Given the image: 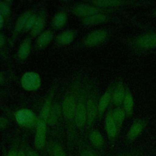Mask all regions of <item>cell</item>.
Listing matches in <instances>:
<instances>
[{
	"label": "cell",
	"instance_id": "obj_28",
	"mask_svg": "<svg viewBox=\"0 0 156 156\" xmlns=\"http://www.w3.org/2000/svg\"><path fill=\"white\" fill-rule=\"evenodd\" d=\"M115 156H144V152L141 148L135 147L122 151Z\"/></svg>",
	"mask_w": 156,
	"mask_h": 156
},
{
	"label": "cell",
	"instance_id": "obj_38",
	"mask_svg": "<svg viewBox=\"0 0 156 156\" xmlns=\"http://www.w3.org/2000/svg\"><path fill=\"white\" fill-rule=\"evenodd\" d=\"M17 156H26V154L23 151H19L17 154Z\"/></svg>",
	"mask_w": 156,
	"mask_h": 156
},
{
	"label": "cell",
	"instance_id": "obj_22",
	"mask_svg": "<svg viewBox=\"0 0 156 156\" xmlns=\"http://www.w3.org/2000/svg\"><path fill=\"white\" fill-rule=\"evenodd\" d=\"M88 137L91 144L97 149H101L104 146V138L102 133L97 129L88 131Z\"/></svg>",
	"mask_w": 156,
	"mask_h": 156
},
{
	"label": "cell",
	"instance_id": "obj_32",
	"mask_svg": "<svg viewBox=\"0 0 156 156\" xmlns=\"http://www.w3.org/2000/svg\"><path fill=\"white\" fill-rule=\"evenodd\" d=\"M9 124V120L7 118L0 116V130L7 127Z\"/></svg>",
	"mask_w": 156,
	"mask_h": 156
},
{
	"label": "cell",
	"instance_id": "obj_10",
	"mask_svg": "<svg viewBox=\"0 0 156 156\" xmlns=\"http://www.w3.org/2000/svg\"><path fill=\"white\" fill-rule=\"evenodd\" d=\"M108 36L107 30L101 29L90 32L84 38L83 44L87 47H93L104 42Z\"/></svg>",
	"mask_w": 156,
	"mask_h": 156
},
{
	"label": "cell",
	"instance_id": "obj_6",
	"mask_svg": "<svg viewBox=\"0 0 156 156\" xmlns=\"http://www.w3.org/2000/svg\"><path fill=\"white\" fill-rule=\"evenodd\" d=\"M16 122L21 126L26 128L36 127L38 117L34 112L29 109L22 108L18 110L15 115Z\"/></svg>",
	"mask_w": 156,
	"mask_h": 156
},
{
	"label": "cell",
	"instance_id": "obj_17",
	"mask_svg": "<svg viewBox=\"0 0 156 156\" xmlns=\"http://www.w3.org/2000/svg\"><path fill=\"white\" fill-rule=\"evenodd\" d=\"M58 100L54 99L48 118L46 121V124L49 126H55L57 124L59 119L62 115V106L59 104Z\"/></svg>",
	"mask_w": 156,
	"mask_h": 156
},
{
	"label": "cell",
	"instance_id": "obj_27",
	"mask_svg": "<svg viewBox=\"0 0 156 156\" xmlns=\"http://www.w3.org/2000/svg\"><path fill=\"white\" fill-rule=\"evenodd\" d=\"M10 1H1L0 0V15L4 20L9 19L12 13Z\"/></svg>",
	"mask_w": 156,
	"mask_h": 156
},
{
	"label": "cell",
	"instance_id": "obj_19",
	"mask_svg": "<svg viewBox=\"0 0 156 156\" xmlns=\"http://www.w3.org/2000/svg\"><path fill=\"white\" fill-rule=\"evenodd\" d=\"M32 38L29 35L20 44L17 51V57L19 60L24 61L29 57L32 48Z\"/></svg>",
	"mask_w": 156,
	"mask_h": 156
},
{
	"label": "cell",
	"instance_id": "obj_36",
	"mask_svg": "<svg viewBox=\"0 0 156 156\" xmlns=\"http://www.w3.org/2000/svg\"><path fill=\"white\" fill-rule=\"evenodd\" d=\"M17 154L18 152L15 150L12 149L9 152L7 156H17Z\"/></svg>",
	"mask_w": 156,
	"mask_h": 156
},
{
	"label": "cell",
	"instance_id": "obj_23",
	"mask_svg": "<svg viewBox=\"0 0 156 156\" xmlns=\"http://www.w3.org/2000/svg\"><path fill=\"white\" fill-rule=\"evenodd\" d=\"M68 15L66 12L62 10L55 13L52 21L51 26L54 30H59L63 28L67 23Z\"/></svg>",
	"mask_w": 156,
	"mask_h": 156
},
{
	"label": "cell",
	"instance_id": "obj_15",
	"mask_svg": "<svg viewBox=\"0 0 156 156\" xmlns=\"http://www.w3.org/2000/svg\"><path fill=\"white\" fill-rule=\"evenodd\" d=\"M47 20V14L44 9H41L39 12H38V16L34 26H33L32 30L30 31L29 35L32 38L36 37L38 36L44 30L46 24Z\"/></svg>",
	"mask_w": 156,
	"mask_h": 156
},
{
	"label": "cell",
	"instance_id": "obj_16",
	"mask_svg": "<svg viewBox=\"0 0 156 156\" xmlns=\"http://www.w3.org/2000/svg\"><path fill=\"white\" fill-rule=\"evenodd\" d=\"M126 88L121 82H118L115 84V87L112 96V103L115 105V107H121L126 94Z\"/></svg>",
	"mask_w": 156,
	"mask_h": 156
},
{
	"label": "cell",
	"instance_id": "obj_31",
	"mask_svg": "<svg viewBox=\"0 0 156 156\" xmlns=\"http://www.w3.org/2000/svg\"><path fill=\"white\" fill-rule=\"evenodd\" d=\"M80 151V156H102L95 150L88 147V146L85 145Z\"/></svg>",
	"mask_w": 156,
	"mask_h": 156
},
{
	"label": "cell",
	"instance_id": "obj_14",
	"mask_svg": "<svg viewBox=\"0 0 156 156\" xmlns=\"http://www.w3.org/2000/svg\"><path fill=\"white\" fill-rule=\"evenodd\" d=\"M114 87L115 84L110 85L105 92L99 99L98 113V119L99 120H101L102 118L104 112L112 101V96Z\"/></svg>",
	"mask_w": 156,
	"mask_h": 156
},
{
	"label": "cell",
	"instance_id": "obj_3",
	"mask_svg": "<svg viewBox=\"0 0 156 156\" xmlns=\"http://www.w3.org/2000/svg\"><path fill=\"white\" fill-rule=\"evenodd\" d=\"M98 91L94 82L90 80L87 99V129L88 131L92 129L98 113Z\"/></svg>",
	"mask_w": 156,
	"mask_h": 156
},
{
	"label": "cell",
	"instance_id": "obj_39",
	"mask_svg": "<svg viewBox=\"0 0 156 156\" xmlns=\"http://www.w3.org/2000/svg\"><path fill=\"white\" fill-rule=\"evenodd\" d=\"M4 93V92L3 91H2V90H0V96H1L2 94H3Z\"/></svg>",
	"mask_w": 156,
	"mask_h": 156
},
{
	"label": "cell",
	"instance_id": "obj_2",
	"mask_svg": "<svg viewBox=\"0 0 156 156\" xmlns=\"http://www.w3.org/2000/svg\"><path fill=\"white\" fill-rule=\"evenodd\" d=\"M90 80L87 76L83 74L77 94L74 126L81 132L87 126V99Z\"/></svg>",
	"mask_w": 156,
	"mask_h": 156
},
{
	"label": "cell",
	"instance_id": "obj_34",
	"mask_svg": "<svg viewBox=\"0 0 156 156\" xmlns=\"http://www.w3.org/2000/svg\"><path fill=\"white\" fill-rule=\"evenodd\" d=\"M5 43V38L3 34L0 33V48H2L4 46Z\"/></svg>",
	"mask_w": 156,
	"mask_h": 156
},
{
	"label": "cell",
	"instance_id": "obj_4",
	"mask_svg": "<svg viewBox=\"0 0 156 156\" xmlns=\"http://www.w3.org/2000/svg\"><path fill=\"white\" fill-rule=\"evenodd\" d=\"M129 44L137 51H143L156 48V32L141 34L132 38Z\"/></svg>",
	"mask_w": 156,
	"mask_h": 156
},
{
	"label": "cell",
	"instance_id": "obj_37",
	"mask_svg": "<svg viewBox=\"0 0 156 156\" xmlns=\"http://www.w3.org/2000/svg\"><path fill=\"white\" fill-rule=\"evenodd\" d=\"M4 21H5V20L4 18L0 15V29L3 27V25H4Z\"/></svg>",
	"mask_w": 156,
	"mask_h": 156
},
{
	"label": "cell",
	"instance_id": "obj_1",
	"mask_svg": "<svg viewBox=\"0 0 156 156\" xmlns=\"http://www.w3.org/2000/svg\"><path fill=\"white\" fill-rule=\"evenodd\" d=\"M83 74L76 73L72 77L64 92L61 102L62 115L68 126L69 132L74 126V118L76 108L77 94Z\"/></svg>",
	"mask_w": 156,
	"mask_h": 156
},
{
	"label": "cell",
	"instance_id": "obj_9",
	"mask_svg": "<svg viewBox=\"0 0 156 156\" xmlns=\"http://www.w3.org/2000/svg\"><path fill=\"white\" fill-rule=\"evenodd\" d=\"M108 10L103 8L98 7L90 4L80 3L76 5L72 9V13L76 16L81 18L87 17L97 13H104Z\"/></svg>",
	"mask_w": 156,
	"mask_h": 156
},
{
	"label": "cell",
	"instance_id": "obj_40",
	"mask_svg": "<svg viewBox=\"0 0 156 156\" xmlns=\"http://www.w3.org/2000/svg\"><path fill=\"white\" fill-rule=\"evenodd\" d=\"M155 15H156V10H155Z\"/></svg>",
	"mask_w": 156,
	"mask_h": 156
},
{
	"label": "cell",
	"instance_id": "obj_35",
	"mask_svg": "<svg viewBox=\"0 0 156 156\" xmlns=\"http://www.w3.org/2000/svg\"><path fill=\"white\" fill-rule=\"evenodd\" d=\"M26 156H40L37 152H36L34 151H28L26 153Z\"/></svg>",
	"mask_w": 156,
	"mask_h": 156
},
{
	"label": "cell",
	"instance_id": "obj_30",
	"mask_svg": "<svg viewBox=\"0 0 156 156\" xmlns=\"http://www.w3.org/2000/svg\"><path fill=\"white\" fill-rule=\"evenodd\" d=\"M51 156H66L62 147L58 143H53L51 146Z\"/></svg>",
	"mask_w": 156,
	"mask_h": 156
},
{
	"label": "cell",
	"instance_id": "obj_20",
	"mask_svg": "<svg viewBox=\"0 0 156 156\" xmlns=\"http://www.w3.org/2000/svg\"><path fill=\"white\" fill-rule=\"evenodd\" d=\"M109 16L105 13H97L81 18V23L86 26H91L104 23L109 20Z\"/></svg>",
	"mask_w": 156,
	"mask_h": 156
},
{
	"label": "cell",
	"instance_id": "obj_18",
	"mask_svg": "<svg viewBox=\"0 0 156 156\" xmlns=\"http://www.w3.org/2000/svg\"><path fill=\"white\" fill-rule=\"evenodd\" d=\"M77 30L74 29H68L64 30L55 37V42L60 46L68 45L71 43L77 35Z\"/></svg>",
	"mask_w": 156,
	"mask_h": 156
},
{
	"label": "cell",
	"instance_id": "obj_21",
	"mask_svg": "<svg viewBox=\"0 0 156 156\" xmlns=\"http://www.w3.org/2000/svg\"><path fill=\"white\" fill-rule=\"evenodd\" d=\"M54 38V32L52 30H46L41 32L38 36L35 43L37 49H42L46 47Z\"/></svg>",
	"mask_w": 156,
	"mask_h": 156
},
{
	"label": "cell",
	"instance_id": "obj_29",
	"mask_svg": "<svg viewBox=\"0 0 156 156\" xmlns=\"http://www.w3.org/2000/svg\"><path fill=\"white\" fill-rule=\"evenodd\" d=\"M37 16H38V13H37L34 11L33 12V13L29 18L23 32H27L30 31L32 30L33 26H34V24L35 23Z\"/></svg>",
	"mask_w": 156,
	"mask_h": 156
},
{
	"label": "cell",
	"instance_id": "obj_24",
	"mask_svg": "<svg viewBox=\"0 0 156 156\" xmlns=\"http://www.w3.org/2000/svg\"><path fill=\"white\" fill-rule=\"evenodd\" d=\"M133 99L130 91L126 87V94L122 102V108L126 113L127 118H130L132 116L133 111Z\"/></svg>",
	"mask_w": 156,
	"mask_h": 156
},
{
	"label": "cell",
	"instance_id": "obj_13",
	"mask_svg": "<svg viewBox=\"0 0 156 156\" xmlns=\"http://www.w3.org/2000/svg\"><path fill=\"white\" fill-rule=\"evenodd\" d=\"M46 126V122L38 117L36 132L34 137V145L38 149H42L45 146L47 130Z\"/></svg>",
	"mask_w": 156,
	"mask_h": 156
},
{
	"label": "cell",
	"instance_id": "obj_8",
	"mask_svg": "<svg viewBox=\"0 0 156 156\" xmlns=\"http://www.w3.org/2000/svg\"><path fill=\"white\" fill-rule=\"evenodd\" d=\"M34 12V10H33L32 9L26 10L24 12L21 13L17 18L13 26L12 35L9 41V44L11 47L13 45L20 34L21 32H23L29 18L33 13Z\"/></svg>",
	"mask_w": 156,
	"mask_h": 156
},
{
	"label": "cell",
	"instance_id": "obj_25",
	"mask_svg": "<svg viewBox=\"0 0 156 156\" xmlns=\"http://www.w3.org/2000/svg\"><path fill=\"white\" fill-rule=\"evenodd\" d=\"M88 2L98 7L105 9L108 7H113L124 5L125 4H127V2H129L118 0H94L88 1Z\"/></svg>",
	"mask_w": 156,
	"mask_h": 156
},
{
	"label": "cell",
	"instance_id": "obj_33",
	"mask_svg": "<svg viewBox=\"0 0 156 156\" xmlns=\"http://www.w3.org/2000/svg\"><path fill=\"white\" fill-rule=\"evenodd\" d=\"M8 82V77L5 73L4 72H0V85H4Z\"/></svg>",
	"mask_w": 156,
	"mask_h": 156
},
{
	"label": "cell",
	"instance_id": "obj_7",
	"mask_svg": "<svg viewBox=\"0 0 156 156\" xmlns=\"http://www.w3.org/2000/svg\"><path fill=\"white\" fill-rule=\"evenodd\" d=\"M41 81L39 74L34 71L26 72L21 77V85L22 88L29 91H34L39 89Z\"/></svg>",
	"mask_w": 156,
	"mask_h": 156
},
{
	"label": "cell",
	"instance_id": "obj_5",
	"mask_svg": "<svg viewBox=\"0 0 156 156\" xmlns=\"http://www.w3.org/2000/svg\"><path fill=\"white\" fill-rule=\"evenodd\" d=\"M147 124L148 119L146 118L135 119L126 135V143L127 144L132 143L142 133Z\"/></svg>",
	"mask_w": 156,
	"mask_h": 156
},
{
	"label": "cell",
	"instance_id": "obj_11",
	"mask_svg": "<svg viewBox=\"0 0 156 156\" xmlns=\"http://www.w3.org/2000/svg\"><path fill=\"white\" fill-rule=\"evenodd\" d=\"M58 83L56 82H55L52 87H51V89L49 90V92L48 93V95L46 96V98L44 101V103L43 104V106L41 108V111L40 113L39 116H38L40 119H41L42 120L46 122L47 119L48 118V116L49 115L51 107L52 105L54 97H55V93L57 88Z\"/></svg>",
	"mask_w": 156,
	"mask_h": 156
},
{
	"label": "cell",
	"instance_id": "obj_26",
	"mask_svg": "<svg viewBox=\"0 0 156 156\" xmlns=\"http://www.w3.org/2000/svg\"><path fill=\"white\" fill-rule=\"evenodd\" d=\"M112 117L117 126L118 133L119 135L122 127L124 121L126 117V113L121 107H115L112 110Z\"/></svg>",
	"mask_w": 156,
	"mask_h": 156
},
{
	"label": "cell",
	"instance_id": "obj_12",
	"mask_svg": "<svg viewBox=\"0 0 156 156\" xmlns=\"http://www.w3.org/2000/svg\"><path fill=\"white\" fill-rule=\"evenodd\" d=\"M105 129L108 139L112 146L113 145L117 136H119L117 126L112 117V109L110 108L105 115Z\"/></svg>",
	"mask_w": 156,
	"mask_h": 156
}]
</instances>
